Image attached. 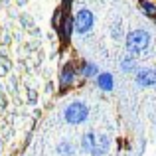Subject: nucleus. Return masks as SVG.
I'll return each instance as SVG.
<instances>
[{
	"instance_id": "f257e3e1",
	"label": "nucleus",
	"mask_w": 156,
	"mask_h": 156,
	"mask_svg": "<svg viewBox=\"0 0 156 156\" xmlns=\"http://www.w3.org/2000/svg\"><path fill=\"white\" fill-rule=\"evenodd\" d=\"M150 44H152V36L144 28H134V30H130L125 36L126 51L133 53V55H140L142 51H146L150 48Z\"/></svg>"
},
{
	"instance_id": "f03ea898",
	"label": "nucleus",
	"mask_w": 156,
	"mask_h": 156,
	"mask_svg": "<svg viewBox=\"0 0 156 156\" xmlns=\"http://www.w3.org/2000/svg\"><path fill=\"white\" fill-rule=\"evenodd\" d=\"M89 113H91L89 105L81 99H75V101H71V103H67L63 107V121L71 126H79L83 122H87Z\"/></svg>"
},
{
	"instance_id": "7ed1b4c3",
	"label": "nucleus",
	"mask_w": 156,
	"mask_h": 156,
	"mask_svg": "<svg viewBox=\"0 0 156 156\" xmlns=\"http://www.w3.org/2000/svg\"><path fill=\"white\" fill-rule=\"evenodd\" d=\"M77 77H79V71H77V63L75 61H67V63L61 65L59 75H57V87H59L61 95H63L65 91H69L71 87H75Z\"/></svg>"
},
{
	"instance_id": "20e7f679",
	"label": "nucleus",
	"mask_w": 156,
	"mask_h": 156,
	"mask_svg": "<svg viewBox=\"0 0 156 156\" xmlns=\"http://www.w3.org/2000/svg\"><path fill=\"white\" fill-rule=\"evenodd\" d=\"M73 26H75V32L79 36H87L95 28V14L89 8H79L73 14Z\"/></svg>"
},
{
	"instance_id": "39448f33",
	"label": "nucleus",
	"mask_w": 156,
	"mask_h": 156,
	"mask_svg": "<svg viewBox=\"0 0 156 156\" xmlns=\"http://www.w3.org/2000/svg\"><path fill=\"white\" fill-rule=\"evenodd\" d=\"M57 38H59L61 44H69L73 38V32H75V26H73V14L71 12H63L59 18V22L53 26Z\"/></svg>"
},
{
	"instance_id": "423d86ee",
	"label": "nucleus",
	"mask_w": 156,
	"mask_h": 156,
	"mask_svg": "<svg viewBox=\"0 0 156 156\" xmlns=\"http://www.w3.org/2000/svg\"><path fill=\"white\" fill-rule=\"evenodd\" d=\"M134 83L140 89H148L156 85V67H140L134 73Z\"/></svg>"
},
{
	"instance_id": "0eeeda50",
	"label": "nucleus",
	"mask_w": 156,
	"mask_h": 156,
	"mask_svg": "<svg viewBox=\"0 0 156 156\" xmlns=\"http://www.w3.org/2000/svg\"><path fill=\"white\" fill-rule=\"evenodd\" d=\"M77 71H79V77H81V79H85V81H89V79L95 81V77L101 73L99 71V65H97L95 61H89V59L77 61Z\"/></svg>"
},
{
	"instance_id": "6e6552de",
	"label": "nucleus",
	"mask_w": 156,
	"mask_h": 156,
	"mask_svg": "<svg viewBox=\"0 0 156 156\" xmlns=\"http://www.w3.org/2000/svg\"><path fill=\"white\" fill-rule=\"evenodd\" d=\"M95 85L99 91L103 93H111L115 89V75L111 71H101L99 75L95 77Z\"/></svg>"
},
{
	"instance_id": "1a4fd4ad",
	"label": "nucleus",
	"mask_w": 156,
	"mask_h": 156,
	"mask_svg": "<svg viewBox=\"0 0 156 156\" xmlns=\"http://www.w3.org/2000/svg\"><path fill=\"white\" fill-rule=\"evenodd\" d=\"M111 150V138L107 133H99L97 134V142H95V148H93L91 156H107Z\"/></svg>"
},
{
	"instance_id": "9d476101",
	"label": "nucleus",
	"mask_w": 156,
	"mask_h": 156,
	"mask_svg": "<svg viewBox=\"0 0 156 156\" xmlns=\"http://www.w3.org/2000/svg\"><path fill=\"white\" fill-rule=\"evenodd\" d=\"M95 142H97V133H95V130H87V133H83V134H81V140H79L81 152L91 156L93 148H95Z\"/></svg>"
},
{
	"instance_id": "9b49d317",
	"label": "nucleus",
	"mask_w": 156,
	"mask_h": 156,
	"mask_svg": "<svg viewBox=\"0 0 156 156\" xmlns=\"http://www.w3.org/2000/svg\"><path fill=\"white\" fill-rule=\"evenodd\" d=\"M119 65H121V71L122 73H136L138 69V59L136 55H133V53H125V55L121 57V61H119Z\"/></svg>"
},
{
	"instance_id": "f8f14e48",
	"label": "nucleus",
	"mask_w": 156,
	"mask_h": 156,
	"mask_svg": "<svg viewBox=\"0 0 156 156\" xmlns=\"http://www.w3.org/2000/svg\"><path fill=\"white\" fill-rule=\"evenodd\" d=\"M55 152H57V156H75V154H77V148H75V144H73L71 140L63 138V140L57 142Z\"/></svg>"
},
{
	"instance_id": "ddd939ff",
	"label": "nucleus",
	"mask_w": 156,
	"mask_h": 156,
	"mask_svg": "<svg viewBox=\"0 0 156 156\" xmlns=\"http://www.w3.org/2000/svg\"><path fill=\"white\" fill-rule=\"evenodd\" d=\"M138 10L146 16V18L154 20L156 18V0H136Z\"/></svg>"
},
{
	"instance_id": "4468645a",
	"label": "nucleus",
	"mask_w": 156,
	"mask_h": 156,
	"mask_svg": "<svg viewBox=\"0 0 156 156\" xmlns=\"http://www.w3.org/2000/svg\"><path fill=\"white\" fill-rule=\"evenodd\" d=\"M111 32H113V38H115V40H121L122 34H125V30H122V22H115V24H113V30H111Z\"/></svg>"
},
{
	"instance_id": "2eb2a0df",
	"label": "nucleus",
	"mask_w": 156,
	"mask_h": 156,
	"mask_svg": "<svg viewBox=\"0 0 156 156\" xmlns=\"http://www.w3.org/2000/svg\"><path fill=\"white\" fill-rule=\"evenodd\" d=\"M73 2H75V0H63L59 8H61L63 12H69V10H71V6H73Z\"/></svg>"
},
{
	"instance_id": "dca6fc26",
	"label": "nucleus",
	"mask_w": 156,
	"mask_h": 156,
	"mask_svg": "<svg viewBox=\"0 0 156 156\" xmlns=\"http://www.w3.org/2000/svg\"><path fill=\"white\" fill-rule=\"evenodd\" d=\"M154 26H156V18H154Z\"/></svg>"
}]
</instances>
